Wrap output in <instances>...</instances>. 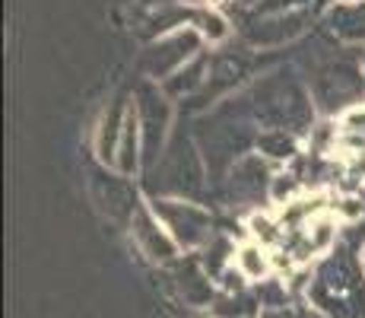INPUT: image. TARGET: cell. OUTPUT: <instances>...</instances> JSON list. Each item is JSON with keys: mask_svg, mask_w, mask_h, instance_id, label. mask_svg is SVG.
<instances>
[{"mask_svg": "<svg viewBox=\"0 0 365 318\" xmlns=\"http://www.w3.org/2000/svg\"><path fill=\"white\" fill-rule=\"evenodd\" d=\"M362 264H356L346 252L334 254L318 274V284L312 289L314 306L334 318H362L365 293H362Z\"/></svg>", "mask_w": 365, "mask_h": 318, "instance_id": "cell-1", "label": "cell"}, {"mask_svg": "<svg viewBox=\"0 0 365 318\" xmlns=\"http://www.w3.org/2000/svg\"><path fill=\"white\" fill-rule=\"evenodd\" d=\"M156 217H159V223L172 232L175 242H181V245L200 242V239L207 236V226H210L203 210L191 207V204H175V201L156 204Z\"/></svg>", "mask_w": 365, "mask_h": 318, "instance_id": "cell-2", "label": "cell"}, {"mask_svg": "<svg viewBox=\"0 0 365 318\" xmlns=\"http://www.w3.org/2000/svg\"><path fill=\"white\" fill-rule=\"evenodd\" d=\"M133 232H137L140 245L146 249V254L156 261H165L172 258L175 249H178V242L172 239V232L165 229L163 223H159L156 214H146V210H140L137 214V223H133Z\"/></svg>", "mask_w": 365, "mask_h": 318, "instance_id": "cell-3", "label": "cell"}, {"mask_svg": "<svg viewBox=\"0 0 365 318\" xmlns=\"http://www.w3.org/2000/svg\"><path fill=\"white\" fill-rule=\"evenodd\" d=\"M140 115L137 109H128L124 111V131H121V144H118V156H115V166L121 175H133L137 169V159H140Z\"/></svg>", "mask_w": 365, "mask_h": 318, "instance_id": "cell-4", "label": "cell"}, {"mask_svg": "<svg viewBox=\"0 0 365 318\" xmlns=\"http://www.w3.org/2000/svg\"><path fill=\"white\" fill-rule=\"evenodd\" d=\"M235 264H238V274L248 280H264L270 274V254H267L264 245H245L238 249L235 254Z\"/></svg>", "mask_w": 365, "mask_h": 318, "instance_id": "cell-5", "label": "cell"}, {"mask_svg": "<svg viewBox=\"0 0 365 318\" xmlns=\"http://www.w3.org/2000/svg\"><path fill=\"white\" fill-rule=\"evenodd\" d=\"M121 131H124V118H121V121H118V118H105V121H102L99 140H96V146H99V159L115 162L118 144H121Z\"/></svg>", "mask_w": 365, "mask_h": 318, "instance_id": "cell-6", "label": "cell"}, {"mask_svg": "<svg viewBox=\"0 0 365 318\" xmlns=\"http://www.w3.org/2000/svg\"><path fill=\"white\" fill-rule=\"evenodd\" d=\"M264 318H327L321 309H308V306H279V309H267Z\"/></svg>", "mask_w": 365, "mask_h": 318, "instance_id": "cell-7", "label": "cell"}, {"mask_svg": "<svg viewBox=\"0 0 365 318\" xmlns=\"http://www.w3.org/2000/svg\"><path fill=\"white\" fill-rule=\"evenodd\" d=\"M299 191H302V185L296 175H277V179H273V197H277V201L292 204V197H296Z\"/></svg>", "mask_w": 365, "mask_h": 318, "instance_id": "cell-8", "label": "cell"}, {"mask_svg": "<svg viewBox=\"0 0 365 318\" xmlns=\"http://www.w3.org/2000/svg\"><path fill=\"white\" fill-rule=\"evenodd\" d=\"M194 23L200 26V32L207 35L210 41H216V39H222L226 35V23H222V16H216V13H197V19Z\"/></svg>", "mask_w": 365, "mask_h": 318, "instance_id": "cell-9", "label": "cell"}, {"mask_svg": "<svg viewBox=\"0 0 365 318\" xmlns=\"http://www.w3.org/2000/svg\"><path fill=\"white\" fill-rule=\"evenodd\" d=\"M261 146L267 153H270V156H292V150H296V146H292V140L289 137H283V134H267V137H261Z\"/></svg>", "mask_w": 365, "mask_h": 318, "instance_id": "cell-10", "label": "cell"}, {"mask_svg": "<svg viewBox=\"0 0 365 318\" xmlns=\"http://www.w3.org/2000/svg\"><path fill=\"white\" fill-rule=\"evenodd\" d=\"M334 214L336 217H346V220H359V217L365 214V204L356 201V197H343V201L334 204Z\"/></svg>", "mask_w": 365, "mask_h": 318, "instance_id": "cell-11", "label": "cell"}, {"mask_svg": "<svg viewBox=\"0 0 365 318\" xmlns=\"http://www.w3.org/2000/svg\"><path fill=\"white\" fill-rule=\"evenodd\" d=\"M362 267H365V254H362Z\"/></svg>", "mask_w": 365, "mask_h": 318, "instance_id": "cell-12", "label": "cell"}]
</instances>
